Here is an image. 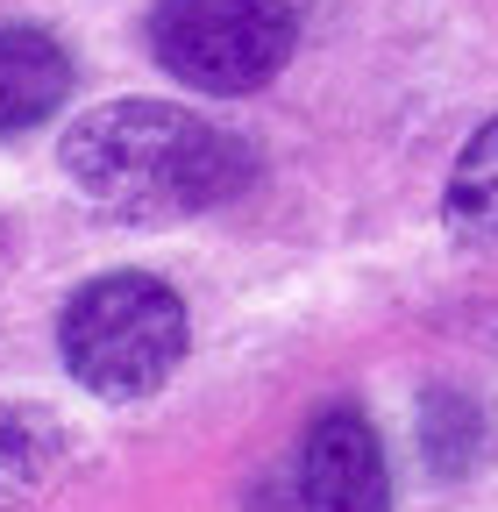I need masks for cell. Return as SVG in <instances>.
<instances>
[{"label": "cell", "mask_w": 498, "mask_h": 512, "mask_svg": "<svg viewBox=\"0 0 498 512\" xmlns=\"http://www.w3.org/2000/svg\"><path fill=\"white\" fill-rule=\"evenodd\" d=\"M57 463H65V427L43 406H0V512L36 505Z\"/></svg>", "instance_id": "8992f818"}, {"label": "cell", "mask_w": 498, "mask_h": 512, "mask_svg": "<svg viewBox=\"0 0 498 512\" xmlns=\"http://www.w3.org/2000/svg\"><path fill=\"white\" fill-rule=\"evenodd\" d=\"M420 456L442 484H463L484 456H491V420L477 399L463 392H427L420 399Z\"/></svg>", "instance_id": "ba28073f"}, {"label": "cell", "mask_w": 498, "mask_h": 512, "mask_svg": "<svg viewBox=\"0 0 498 512\" xmlns=\"http://www.w3.org/2000/svg\"><path fill=\"white\" fill-rule=\"evenodd\" d=\"M299 505L306 512H392V477H385V448L370 434L363 413L335 406L306 427L299 448Z\"/></svg>", "instance_id": "277c9868"}, {"label": "cell", "mask_w": 498, "mask_h": 512, "mask_svg": "<svg viewBox=\"0 0 498 512\" xmlns=\"http://www.w3.org/2000/svg\"><path fill=\"white\" fill-rule=\"evenodd\" d=\"M150 50L193 93H257L292 57V8L285 0H157Z\"/></svg>", "instance_id": "3957f363"}, {"label": "cell", "mask_w": 498, "mask_h": 512, "mask_svg": "<svg viewBox=\"0 0 498 512\" xmlns=\"http://www.w3.org/2000/svg\"><path fill=\"white\" fill-rule=\"evenodd\" d=\"M65 164L100 207L129 221H171V214H207L249 185V150L221 136L214 121L157 107V100H114L65 128L57 143Z\"/></svg>", "instance_id": "6da1fadb"}, {"label": "cell", "mask_w": 498, "mask_h": 512, "mask_svg": "<svg viewBox=\"0 0 498 512\" xmlns=\"http://www.w3.org/2000/svg\"><path fill=\"white\" fill-rule=\"evenodd\" d=\"M65 370L93 399H150L185 363V299L164 278L114 271L65 306Z\"/></svg>", "instance_id": "7a4b0ae2"}, {"label": "cell", "mask_w": 498, "mask_h": 512, "mask_svg": "<svg viewBox=\"0 0 498 512\" xmlns=\"http://www.w3.org/2000/svg\"><path fill=\"white\" fill-rule=\"evenodd\" d=\"M442 221L463 249H498V121H484L463 143L442 192Z\"/></svg>", "instance_id": "52a82bcc"}, {"label": "cell", "mask_w": 498, "mask_h": 512, "mask_svg": "<svg viewBox=\"0 0 498 512\" xmlns=\"http://www.w3.org/2000/svg\"><path fill=\"white\" fill-rule=\"evenodd\" d=\"M72 93V57L43 29H0V136L50 121Z\"/></svg>", "instance_id": "5b68a950"}]
</instances>
